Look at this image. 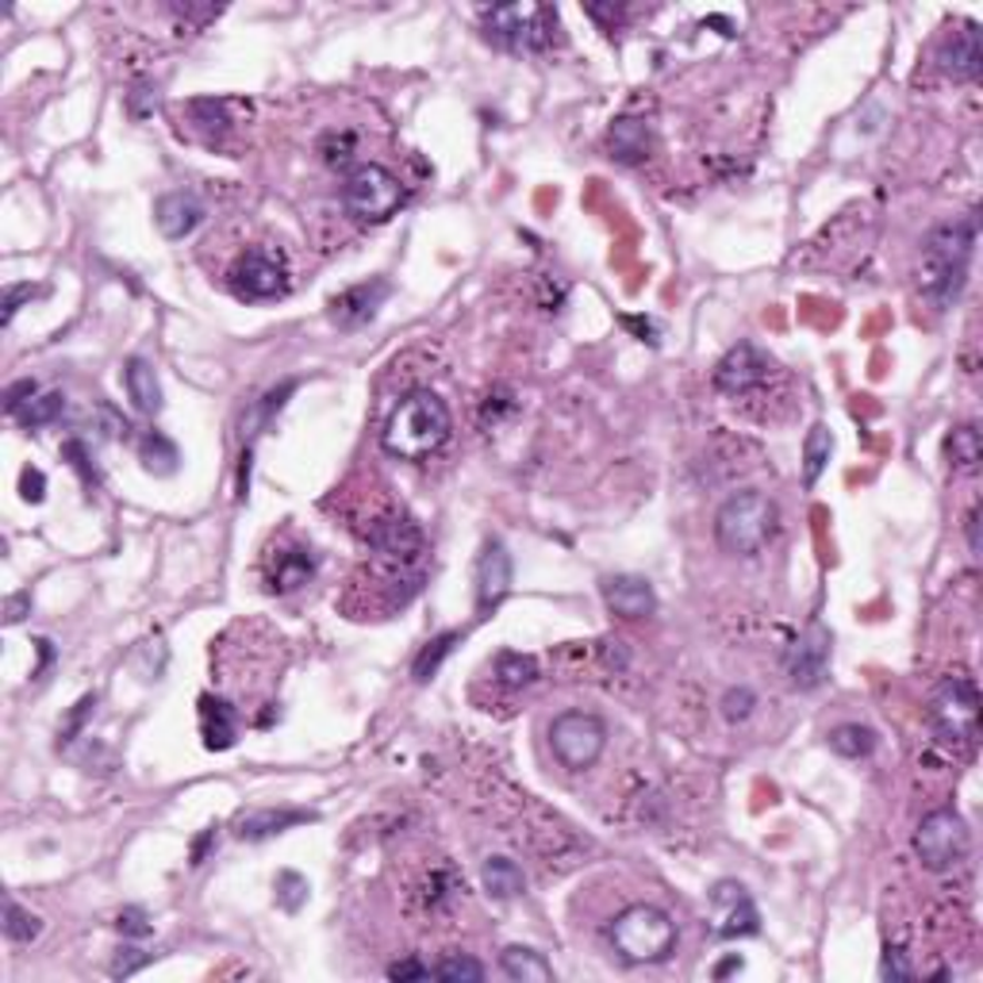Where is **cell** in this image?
Returning <instances> with one entry per match:
<instances>
[{
  "label": "cell",
  "instance_id": "1",
  "mask_svg": "<svg viewBox=\"0 0 983 983\" xmlns=\"http://www.w3.org/2000/svg\"><path fill=\"white\" fill-rule=\"evenodd\" d=\"M449 430H454V415H449L446 399L430 393V388H419V393H407L396 404L381 443L399 462H423V457L438 454L449 443Z\"/></svg>",
  "mask_w": 983,
  "mask_h": 983
},
{
  "label": "cell",
  "instance_id": "2",
  "mask_svg": "<svg viewBox=\"0 0 983 983\" xmlns=\"http://www.w3.org/2000/svg\"><path fill=\"white\" fill-rule=\"evenodd\" d=\"M972 246H976V223L972 220H953L930 231L919 265L922 296H930L934 304H949V300L961 296L964 277H969Z\"/></svg>",
  "mask_w": 983,
  "mask_h": 983
},
{
  "label": "cell",
  "instance_id": "3",
  "mask_svg": "<svg viewBox=\"0 0 983 983\" xmlns=\"http://www.w3.org/2000/svg\"><path fill=\"white\" fill-rule=\"evenodd\" d=\"M772 535H777V504L757 488L734 492L715 515V538L734 557L761 554Z\"/></svg>",
  "mask_w": 983,
  "mask_h": 983
},
{
  "label": "cell",
  "instance_id": "4",
  "mask_svg": "<svg viewBox=\"0 0 983 983\" xmlns=\"http://www.w3.org/2000/svg\"><path fill=\"white\" fill-rule=\"evenodd\" d=\"M607 938H611L615 953L627 964H657L677 949V922L661 906L635 903L615 914V922L607 926Z\"/></svg>",
  "mask_w": 983,
  "mask_h": 983
},
{
  "label": "cell",
  "instance_id": "5",
  "mask_svg": "<svg viewBox=\"0 0 983 983\" xmlns=\"http://www.w3.org/2000/svg\"><path fill=\"white\" fill-rule=\"evenodd\" d=\"M485 36L504 50L538 54L561 43V20L546 4H496L485 8Z\"/></svg>",
  "mask_w": 983,
  "mask_h": 983
},
{
  "label": "cell",
  "instance_id": "6",
  "mask_svg": "<svg viewBox=\"0 0 983 983\" xmlns=\"http://www.w3.org/2000/svg\"><path fill=\"white\" fill-rule=\"evenodd\" d=\"M404 181L396 178L388 165L381 162H362L346 173L343 185V207L349 220L357 223H385L393 220L404 204Z\"/></svg>",
  "mask_w": 983,
  "mask_h": 983
},
{
  "label": "cell",
  "instance_id": "7",
  "mask_svg": "<svg viewBox=\"0 0 983 983\" xmlns=\"http://www.w3.org/2000/svg\"><path fill=\"white\" fill-rule=\"evenodd\" d=\"M930 722L945 746L972 749L980 738V691L972 677H949L930 699Z\"/></svg>",
  "mask_w": 983,
  "mask_h": 983
},
{
  "label": "cell",
  "instance_id": "8",
  "mask_svg": "<svg viewBox=\"0 0 983 983\" xmlns=\"http://www.w3.org/2000/svg\"><path fill=\"white\" fill-rule=\"evenodd\" d=\"M969 849H972L969 827H964V819L953 807L930 811L926 819L919 822V830H914V853H919L922 869L930 872L961 869V864L969 861Z\"/></svg>",
  "mask_w": 983,
  "mask_h": 983
},
{
  "label": "cell",
  "instance_id": "9",
  "mask_svg": "<svg viewBox=\"0 0 983 983\" xmlns=\"http://www.w3.org/2000/svg\"><path fill=\"white\" fill-rule=\"evenodd\" d=\"M227 288L243 304H265L288 293V262L277 246H250L227 273Z\"/></svg>",
  "mask_w": 983,
  "mask_h": 983
},
{
  "label": "cell",
  "instance_id": "10",
  "mask_svg": "<svg viewBox=\"0 0 983 983\" xmlns=\"http://www.w3.org/2000/svg\"><path fill=\"white\" fill-rule=\"evenodd\" d=\"M549 746H554V757L565 764V769L585 772L604 757L607 727H604V719L591 711H565L549 722Z\"/></svg>",
  "mask_w": 983,
  "mask_h": 983
},
{
  "label": "cell",
  "instance_id": "11",
  "mask_svg": "<svg viewBox=\"0 0 983 983\" xmlns=\"http://www.w3.org/2000/svg\"><path fill=\"white\" fill-rule=\"evenodd\" d=\"M761 930V919H757V906L749 899V891L734 884V880H722L711 891V934L730 941V938H753Z\"/></svg>",
  "mask_w": 983,
  "mask_h": 983
},
{
  "label": "cell",
  "instance_id": "12",
  "mask_svg": "<svg viewBox=\"0 0 983 983\" xmlns=\"http://www.w3.org/2000/svg\"><path fill=\"white\" fill-rule=\"evenodd\" d=\"M769 373H772V362L764 349H757L753 343H738L715 365V388L727 396H746L753 393V388H761L764 381H769Z\"/></svg>",
  "mask_w": 983,
  "mask_h": 983
},
{
  "label": "cell",
  "instance_id": "13",
  "mask_svg": "<svg viewBox=\"0 0 983 983\" xmlns=\"http://www.w3.org/2000/svg\"><path fill=\"white\" fill-rule=\"evenodd\" d=\"M784 665H788V677L795 688H803V691L819 688L830 672V635L822 627H811L795 646L788 649Z\"/></svg>",
  "mask_w": 983,
  "mask_h": 983
},
{
  "label": "cell",
  "instance_id": "14",
  "mask_svg": "<svg viewBox=\"0 0 983 983\" xmlns=\"http://www.w3.org/2000/svg\"><path fill=\"white\" fill-rule=\"evenodd\" d=\"M511 554H507L504 541H485L477 557V611L488 615L492 607L504 604V596L511 591Z\"/></svg>",
  "mask_w": 983,
  "mask_h": 983
},
{
  "label": "cell",
  "instance_id": "15",
  "mask_svg": "<svg viewBox=\"0 0 983 983\" xmlns=\"http://www.w3.org/2000/svg\"><path fill=\"white\" fill-rule=\"evenodd\" d=\"M388 296H393V285H388V281H381V277L362 281V285L346 288L343 296L331 300V320H335L343 331H357L377 315V307L385 304Z\"/></svg>",
  "mask_w": 983,
  "mask_h": 983
},
{
  "label": "cell",
  "instance_id": "16",
  "mask_svg": "<svg viewBox=\"0 0 983 983\" xmlns=\"http://www.w3.org/2000/svg\"><path fill=\"white\" fill-rule=\"evenodd\" d=\"M938 65L945 78L953 81H976L980 73V28L976 23H961L956 31H949L945 43L938 50Z\"/></svg>",
  "mask_w": 983,
  "mask_h": 983
},
{
  "label": "cell",
  "instance_id": "17",
  "mask_svg": "<svg viewBox=\"0 0 983 983\" xmlns=\"http://www.w3.org/2000/svg\"><path fill=\"white\" fill-rule=\"evenodd\" d=\"M604 604L611 607L619 619H646V615H653L657 596L646 577H630V572H622V577L604 580Z\"/></svg>",
  "mask_w": 983,
  "mask_h": 983
},
{
  "label": "cell",
  "instance_id": "18",
  "mask_svg": "<svg viewBox=\"0 0 983 983\" xmlns=\"http://www.w3.org/2000/svg\"><path fill=\"white\" fill-rule=\"evenodd\" d=\"M154 220L165 239H185L193 235L200 220H204V204H200L193 193H165L158 196L154 204Z\"/></svg>",
  "mask_w": 983,
  "mask_h": 983
},
{
  "label": "cell",
  "instance_id": "19",
  "mask_svg": "<svg viewBox=\"0 0 983 983\" xmlns=\"http://www.w3.org/2000/svg\"><path fill=\"white\" fill-rule=\"evenodd\" d=\"M607 150H611L615 162L638 165L646 162L649 150H653V131H649V123L638 120V115H622V120H615L611 131H607Z\"/></svg>",
  "mask_w": 983,
  "mask_h": 983
},
{
  "label": "cell",
  "instance_id": "20",
  "mask_svg": "<svg viewBox=\"0 0 983 983\" xmlns=\"http://www.w3.org/2000/svg\"><path fill=\"white\" fill-rule=\"evenodd\" d=\"M200 738L207 749H231L239 741V711L220 696L200 699Z\"/></svg>",
  "mask_w": 983,
  "mask_h": 983
},
{
  "label": "cell",
  "instance_id": "21",
  "mask_svg": "<svg viewBox=\"0 0 983 983\" xmlns=\"http://www.w3.org/2000/svg\"><path fill=\"white\" fill-rule=\"evenodd\" d=\"M312 577H315V554L307 546L273 549V557H270V588L273 591H296Z\"/></svg>",
  "mask_w": 983,
  "mask_h": 983
},
{
  "label": "cell",
  "instance_id": "22",
  "mask_svg": "<svg viewBox=\"0 0 983 983\" xmlns=\"http://www.w3.org/2000/svg\"><path fill=\"white\" fill-rule=\"evenodd\" d=\"M315 814L307 811H293V807H262V811H250L239 819V838L243 841H265L273 834H285V830L300 827V822H312Z\"/></svg>",
  "mask_w": 983,
  "mask_h": 983
},
{
  "label": "cell",
  "instance_id": "23",
  "mask_svg": "<svg viewBox=\"0 0 983 983\" xmlns=\"http://www.w3.org/2000/svg\"><path fill=\"white\" fill-rule=\"evenodd\" d=\"M123 385H128V396H131V404H135V412H143V415L162 412V381H158V373L150 362L131 357V362L123 365Z\"/></svg>",
  "mask_w": 983,
  "mask_h": 983
},
{
  "label": "cell",
  "instance_id": "24",
  "mask_svg": "<svg viewBox=\"0 0 983 983\" xmlns=\"http://www.w3.org/2000/svg\"><path fill=\"white\" fill-rule=\"evenodd\" d=\"M369 541H373V549H377V554L396 557V561H407V557L419 554L423 535H419V527H415L412 519H385L369 535Z\"/></svg>",
  "mask_w": 983,
  "mask_h": 983
},
{
  "label": "cell",
  "instance_id": "25",
  "mask_svg": "<svg viewBox=\"0 0 983 983\" xmlns=\"http://www.w3.org/2000/svg\"><path fill=\"white\" fill-rule=\"evenodd\" d=\"M480 884L492 899H515L527 891V876L511 857H488L485 869H480Z\"/></svg>",
  "mask_w": 983,
  "mask_h": 983
},
{
  "label": "cell",
  "instance_id": "26",
  "mask_svg": "<svg viewBox=\"0 0 983 983\" xmlns=\"http://www.w3.org/2000/svg\"><path fill=\"white\" fill-rule=\"evenodd\" d=\"M499 969H504L507 980H523V983H549L554 980V969L541 961V953L523 945H507L499 953Z\"/></svg>",
  "mask_w": 983,
  "mask_h": 983
},
{
  "label": "cell",
  "instance_id": "27",
  "mask_svg": "<svg viewBox=\"0 0 983 983\" xmlns=\"http://www.w3.org/2000/svg\"><path fill=\"white\" fill-rule=\"evenodd\" d=\"M139 462H143L146 473H154V477H170V473H178L181 449L173 446L162 430H150L143 443H139Z\"/></svg>",
  "mask_w": 983,
  "mask_h": 983
},
{
  "label": "cell",
  "instance_id": "28",
  "mask_svg": "<svg viewBox=\"0 0 983 983\" xmlns=\"http://www.w3.org/2000/svg\"><path fill=\"white\" fill-rule=\"evenodd\" d=\"M949 462H953L956 473H976L980 462H983V443H980V430L972 427V423H964V427H956L953 435H949Z\"/></svg>",
  "mask_w": 983,
  "mask_h": 983
},
{
  "label": "cell",
  "instance_id": "29",
  "mask_svg": "<svg viewBox=\"0 0 983 983\" xmlns=\"http://www.w3.org/2000/svg\"><path fill=\"white\" fill-rule=\"evenodd\" d=\"M830 454H834V438H830V430L822 427V423H814V427L807 430V443H803V480H807V488L819 485L822 469L830 465Z\"/></svg>",
  "mask_w": 983,
  "mask_h": 983
},
{
  "label": "cell",
  "instance_id": "30",
  "mask_svg": "<svg viewBox=\"0 0 983 983\" xmlns=\"http://www.w3.org/2000/svg\"><path fill=\"white\" fill-rule=\"evenodd\" d=\"M830 749L838 757H845V761H861V757H869L876 749V734L869 727H861V722H845V727L830 730Z\"/></svg>",
  "mask_w": 983,
  "mask_h": 983
},
{
  "label": "cell",
  "instance_id": "31",
  "mask_svg": "<svg viewBox=\"0 0 983 983\" xmlns=\"http://www.w3.org/2000/svg\"><path fill=\"white\" fill-rule=\"evenodd\" d=\"M496 680L504 688H527L538 680V661L530 653H515V649H504L496 657Z\"/></svg>",
  "mask_w": 983,
  "mask_h": 983
},
{
  "label": "cell",
  "instance_id": "32",
  "mask_svg": "<svg viewBox=\"0 0 983 983\" xmlns=\"http://www.w3.org/2000/svg\"><path fill=\"white\" fill-rule=\"evenodd\" d=\"M62 407H65L62 393H43V396H31L28 404L12 415V419L20 423V427H28V430H39V427H47V423H54L58 415H62Z\"/></svg>",
  "mask_w": 983,
  "mask_h": 983
},
{
  "label": "cell",
  "instance_id": "33",
  "mask_svg": "<svg viewBox=\"0 0 983 983\" xmlns=\"http://www.w3.org/2000/svg\"><path fill=\"white\" fill-rule=\"evenodd\" d=\"M454 646H457V635H438V638H430L427 646L419 649V657H415V665H412V677L415 680H430L438 672V665L446 661L449 653H454Z\"/></svg>",
  "mask_w": 983,
  "mask_h": 983
},
{
  "label": "cell",
  "instance_id": "34",
  "mask_svg": "<svg viewBox=\"0 0 983 983\" xmlns=\"http://www.w3.org/2000/svg\"><path fill=\"white\" fill-rule=\"evenodd\" d=\"M39 930H43V922H39L36 914L23 911L16 899H8V903H4V938L8 941H20V945H23V941L39 938Z\"/></svg>",
  "mask_w": 983,
  "mask_h": 983
},
{
  "label": "cell",
  "instance_id": "35",
  "mask_svg": "<svg viewBox=\"0 0 983 983\" xmlns=\"http://www.w3.org/2000/svg\"><path fill=\"white\" fill-rule=\"evenodd\" d=\"M277 903L293 914L307 903V880L300 872H281L277 876Z\"/></svg>",
  "mask_w": 983,
  "mask_h": 983
},
{
  "label": "cell",
  "instance_id": "36",
  "mask_svg": "<svg viewBox=\"0 0 983 983\" xmlns=\"http://www.w3.org/2000/svg\"><path fill=\"white\" fill-rule=\"evenodd\" d=\"M320 154L327 165H346L349 158H354V135H349V131H327V135L320 139Z\"/></svg>",
  "mask_w": 983,
  "mask_h": 983
},
{
  "label": "cell",
  "instance_id": "37",
  "mask_svg": "<svg viewBox=\"0 0 983 983\" xmlns=\"http://www.w3.org/2000/svg\"><path fill=\"white\" fill-rule=\"evenodd\" d=\"M438 980H485V964L473 961V956H446L435 969Z\"/></svg>",
  "mask_w": 983,
  "mask_h": 983
},
{
  "label": "cell",
  "instance_id": "38",
  "mask_svg": "<svg viewBox=\"0 0 983 983\" xmlns=\"http://www.w3.org/2000/svg\"><path fill=\"white\" fill-rule=\"evenodd\" d=\"M753 707H757V696L749 688H730L727 699H722V711H727L730 722L749 719V711H753Z\"/></svg>",
  "mask_w": 983,
  "mask_h": 983
},
{
  "label": "cell",
  "instance_id": "39",
  "mask_svg": "<svg viewBox=\"0 0 983 983\" xmlns=\"http://www.w3.org/2000/svg\"><path fill=\"white\" fill-rule=\"evenodd\" d=\"M880 976L884 980H911L914 976V969H911V961H906L903 949H888L884 964H880Z\"/></svg>",
  "mask_w": 983,
  "mask_h": 983
},
{
  "label": "cell",
  "instance_id": "40",
  "mask_svg": "<svg viewBox=\"0 0 983 983\" xmlns=\"http://www.w3.org/2000/svg\"><path fill=\"white\" fill-rule=\"evenodd\" d=\"M115 926H120V934H128V938H146L150 930H154L146 922V911H139V906H128V911H120Z\"/></svg>",
  "mask_w": 983,
  "mask_h": 983
},
{
  "label": "cell",
  "instance_id": "41",
  "mask_svg": "<svg viewBox=\"0 0 983 983\" xmlns=\"http://www.w3.org/2000/svg\"><path fill=\"white\" fill-rule=\"evenodd\" d=\"M31 396H39V385H36V381H31V377L16 381V385H12V388H8V393H4V412H8V415H16V412H20V407H23V404H28V399H31Z\"/></svg>",
  "mask_w": 983,
  "mask_h": 983
},
{
  "label": "cell",
  "instance_id": "42",
  "mask_svg": "<svg viewBox=\"0 0 983 983\" xmlns=\"http://www.w3.org/2000/svg\"><path fill=\"white\" fill-rule=\"evenodd\" d=\"M31 296H36V288H31V285H8L4 288V304H0V307H4V312H0V323L8 327V323L16 320V312H20V304H23V300H31Z\"/></svg>",
  "mask_w": 983,
  "mask_h": 983
},
{
  "label": "cell",
  "instance_id": "43",
  "mask_svg": "<svg viewBox=\"0 0 983 983\" xmlns=\"http://www.w3.org/2000/svg\"><path fill=\"white\" fill-rule=\"evenodd\" d=\"M143 964H150V953H139V949H120V956H115V964H112V976H131V972H139Z\"/></svg>",
  "mask_w": 983,
  "mask_h": 983
},
{
  "label": "cell",
  "instance_id": "44",
  "mask_svg": "<svg viewBox=\"0 0 983 983\" xmlns=\"http://www.w3.org/2000/svg\"><path fill=\"white\" fill-rule=\"evenodd\" d=\"M20 492L28 504H39V499L47 496V477L39 469H23L20 473Z\"/></svg>",
  "mask_w": 983,
  "mask_h": 983
},
{
  "label": "cell",
  "instance_id": "45",
  "mask_svg": "<svg viewBox=\"0 0 983 983\" xmlns=\"http://www.w3.org/2000/svg\"><path fill=\"white\" fill-rule=\"evenodd\" d=\"M65 457H73V469L81 473V477L89 480V485H97V473L89 469V457H85V446L81 443H65Z\"/></svg>",
  "mask_w": 983,
  "mask_h": 983
},
{
  "label": "cell",
  "instance_id": "46",
  "mask_svg": "<svg viewBox=\"0 0 983 983\" xmlns=\"http://www.w3.org/2000/svg\"><path fill=\"white\" fill-rule=\"evenodd\" d=\"M388 976H393V980H427V976H435V972L423 969V964H415V961H399V964L388 969Z\"/></svg>",
  "mask_w": 983,
  "mask_h": 983
},
{
  "label": "cell",
  "instance_id": "47",
  "mask_svg": "<svg viewBox=\"0 0 983 983\" xmlns=\"http://www.w3.org/2000/svg\"><path fill=\"white\" fill-rule=\"evenodd\" d=\"M585 12L591 16V20H599L604 23V31H615L619 28V20H622V8H604V4H588Z\"/></svg>",
  "mask_w": 983,
  "mask_h": 983
},
{
  "label": "cell",
  "instance_id": "48",
  "mask_svg": "<svg viewBox=\"0 0 983 983\" xmlns=\"http://www.w3.org/2000/svg\"><path fill=\"white\" fill-rule=\"evenodd\" d=\"M28 607H31V596H28V591H20V596L8 599V615H4V619H8V622H20Z\"/></svg>",
  "mask_w": 983,
  "mask_h": 983
},
{
  "label": "cell",
  "instance_id": "49",
  "mask_svg": "<svg viewBox=\"0 0 983 983\" xmlns=\"http://www.w3.org/2000/svg\"><path fill=\"white\" fill-rule=\"evenodd\" d=\"M969 549H972V557H980V507H972V515H969Z\"/></svg>",
  "mask_w": 983,
  "mask_h": 983
},
{
  "label": "cell",
  "instance_id": "50",
  "mask_svg": "<svg viewBox=\"0 0 983 983\" xmlns=\"http://www.w3.org/2000/svg\"><path fill=\"white\" fill-rule=\"evenodd\" d=\"M730 972H741V956H730L727 964H719V969H715V976H730Z\"/></svg>",
  "mask_w": 983,
  "mask_h": 983
}]
</instances>
